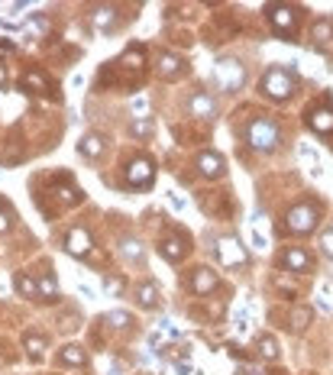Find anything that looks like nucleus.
Wrapping results in <instances>:
<instances>
[{"mask_svg": "<svg viewBox=\"0 0 333 375\" xmlns=\"http://www.w3.org/2000/svg\"><path fill=\"white\" fill-rule=\"evenodd\" d=\"M298 87H301V81H298V75H294L291 68H285V65H272L269 72L262 75V81H259V94L275 100V104H285Z\"/></svg>", "mask_w": 333, "mask_h": 375, "instance_id": "nucleus-1", "label": "nucleus"}, {"mask_svg": "<svg viewBox=\"0 0 333 375\" xmlns=\"http://www.w3.org/2000/svg\"><path fill=\"white\" fill-rule=\"evenodd\" d=\"M266 20H269L272 32L281 39H298V26H301V10L291 3H269L266 7Z\"/></svg>", "mask_w": 333, "mask_h": 375, "instance_id": "nucleus-2", "label": "nucleus"}, {"mask_svg": "<svg viewBox=\"0 0 333 375\" xmlns=\"http://www.w3.org/2000/svg\"><path fill=\"white\" fill-rule=\"evenodd\" d=\"M246 140H249V146H253L256 152H275V149H279V142H281V129H279L275 120L256 117L253 123H249V129H246Z\"/></svg>", "mask_w": 333, "mask_h": 375, "instance_id": "nucleus-3", "label": "nucleus"}, {"mask_svg": "<svg viewBox=\"0 0 333 375\" xmlns=\"http://www.w3.org/2000/svg\"><path fill=\"white\" fill-rule=\"evenodd\" d=\"M285 224H288L291 233H298V236L314 233L317 224H321V204H314V201L294 204V207L288 211V217H285Z\"/></svg>", "mask_w": 333, "mask_h": 375, "instance_id": "nucleus-4", "label": "nucleus"}, {"mask_svg": "<svg viewBox=\"0 0 333 375\" xmlns=\"http://www.w3.org/2000/svg\"><path fill=\"white\" fill-rule=\"evenodd\" d=\"M214 75H217V85H220V91H226V94H237L239 87L246 85V68H243V62H239V58H220Z\"/></svg>", "mask_w": 333, "mask_h": 375, "instance_id": "nucleus-5", "label": "nucleus"}, {"mask_svg": "<svg viewBox=\"0 0 333 375\" xmlns=\"http://www.w3.org/2000/svg\"><path fill=\"white\" fill-rule=\"evenodd\" d=\"M214 256L224 268H237L246 262V249L237 236H220V239H214Z\"/></svg>", "mask_w": 333, "mask_h": 375, "instance_id": "nucleus-6", "label": "nucleus"}, {"mask_svg": "<svg viewBox=\"0 0 333 375\" xmlns=\"http://www.w3.org/2000/svg\"><path fill=\"white\" fill-rule=\"evenodd\" d=\"M152 182H155V165H152V159L136 156V159L127 165V188L142 191V188H152Z\"/></svg>", "mask_w": 333, "mask_h": 375, "instance_id": "nucleus-7", "label": "nucleus"}, {"mask_svg": "<svg viewBox=\"0 0 333 375\" xmlns=\"http://www.w3.org/2000/svg\"><path fill=\"white\" fill-rule=\"evenodd\" d=\"M65 249H68V256L87 259L91 249H94V239H91V233H87L85 226H72L68 236H65Z\"/></svg>", "mask_w": 333, "mask_h": 375, "instance_id": "nucleus-8", "label": "nucleus"}, {"mask_svg": "<svg viewBox=\"0 0 333 375\" xmlns=\"http://www.w3.org/2000/svg\"><path fill=\"white\" fill-rule=\"evenodd\" d=\"M194 165H197V172L204 175V178H211V182L226 172L224 156H217L214 149H201V152H197V159H194Z\"/></svg>", "mask_w": 333, "mask_h": 375, "instance_id": "nucleus-9", "label": "nucleus"}, {"mask_svg": "<svg viewBox=\"0 0 333 375\" xmlns=\"http://www.w3.org/2000/svg\"><path fill=\"white\" fill-rule=\"evenodd\" d=\"M188 114L194 120H214L217 117V100L207 91H197V94L188 97Z\"/></svg>", "mask_w": 333, "mask_h": 375, "instance_id": "nucleus-10", "label": "nucleus"}, {"mask_svg": "<svg viewBox=\"0 0 333 375\" xmlns=\"http://www.w3.org/2000/svg\"><path fill=\"white\" fill-rule=\"evenodd\" d=\"M155 72H159V78H165V81H178V78L188 72V62H184L182 55L165 52L159 62H155Z\"/></svg>", "mask_w": 333, "mask_h": 375, "instance_id": "nucleus-11", "label": "nucleus"}, {"mask_svg": "<svg viewBox=\"0 0 333 375\" xmlns=\"http://www.w3.org/2000/svg\"><path fill=\"white\" fill-rule=\"evenodd\" d=\"M159 253H162V259H165V262H182L184 253H188V239H184L178 230H172V233H169L159 243Z\"/></svg>", "mask_w": 333, "mask_h": 375, "instance_id": "nucleus-12", "label": "nucleus"}, {"mask_svg": "<svg viewBox=\"0 0 333 375\" xmlns=\"http://www.w3.org/2000/svg\"><path fill=\"white\" fill-rule=\"evenodd\" d=\"M217 285H220V275H217L214 268L201 266V268H194V272H191V291H194V294H201V298H204V294H211Z\"/></svg>", "mask_w": 333, "mask_h": 375, "instance_id": "nucleus-13", "label": "nucleus"}, {"mask_svg": "<svg viewBox=\"0 0 333 375\" xmlns=\"http://www.w3.org/2000/svg\"><path fill=\"white\" fill-rule=\"evenodd\" d=\"M117 253L127 259V262H133V266H146V246H142L136 236H120Z\"/></svg>", "mask_w": 333, "mask_h": 375, "instance_id": "nucleus-14", "label": "nucleus"}, {"mask_svg": "<svg viewBox=\"0 0 333 375\" xmlns=\"http://www.w3.org/2000/svg\"><path fill=\"white\" fill-rule=\"evenodd\" d=\"M308 127L314 133H321V136H330L333 133V104H321V107H314L308 114Z\"/></svg>", "mask_w": 333, "mask_h": 375, "instance_id": "nucleus-15", "label": "nucleus"}, {"mask_svg": "<svg viewBox=\"0 0 333 375\" xmlns=\"http://www.w3.org/2000/svg\"><path fill=\"white\" fill-rule=\"evenodd\" d=\"M78 152H81L85 159L97 162L104 152H107V140H104L100 133H85V136H81V142H78Z\"/></svg>", "mask_w": 333, "mask_h": 375, "instance_id": "nucleus-16", "label": "nucleus"}, {"mask_svg": "<svg viewBox=\"0 0 333 375\" xmlns=\"http://www.w3.org/2000/svg\"><path fill=\"white\" fill-rule=\"evenodd\" d=\"M136 304H140L142 311H155L159 308V285L152 279H142L136 285Z\"/></svg>", "mask_w": 333, "mask_h": 375, "instance_id": "nucleus-17", "label": "nucleus"}, {"mask_svg": "<svg viewBox=\"0 0 333 375\" xmlns=\"http://www.w3.org/2000/svg\"><path fill=\"white\" fill-rule=\"evenodd\" d=\"M281 268H288V272H304V268H311L308 249H285V253H281Z\"/></svg>", "mask_w": 333, "mask_h": 375, "instance_id": "nucleus-18", "label": "nucleus"}, {"mask_svg": "<svg viewBox=\"0 0 333 375\" xmlns=\"http://www.w3.org/2000/svg\"><path fill=\"white\" fill-rule=\"evenodd\" d=\"M91 23H94V30L110 32L117 26V7H94L91 10Z\"/></svg>", "mask_w": 333, "mask_h": 375, "instance_id": "nucleus-19", "label": "nucleus"}, {"mask_svg": "<svg viewBox=\"0 0 333 375\" xmlns=\"http://www.w3.org/2000/svg\"><path fill=\"white\" fill-rule=\"evenodd\" d=\"M39 301H45V304H55L58 301V281H55L52 272H45V275H39Z\"/></svg>", "mask_w": 333, "mask_h": 375, "instance_id": "nucleus-20", "label": "nucleus"}, {"mask_svg": "<svg viewBox=\"0 0 333 375\" xmlns=\"http://www.w3.org/2000/svg\"><path fill=\"white\" fill-rule=\"evenodd\" d=\"M23 350H26L32 359H43V353L49 350V340H45L43 333H26V336H23Z\"/></svg>", "mask_w": 333, "mask_h": 375, "instance_id": "nucleus-21", "label": "nucleus"}, {"mask_svg": "<svg viewBox=\"0 0 333 375\" xmlns=\"http://www.w3.org/2000/svg\"><path fill=\"white\" fill-rule=\"evenodd\" d=\"M85 363H87V353L81 350V346H75V343L62 346V353H58V365H75V369H78V365H85Z\"/></svg>", "mask_w": 333, "mask_h": 375, "instance_id": "nucleus-22", "label": "nucleus"}, {"mask_svg": "<svg viewBox=\"0 0 333 375\" xmlns=\"http://www.w3.org/2000/svg\"><path fill=\"white\" fill-rule=\"evenodd\" d=\"M13 285L20 288V294H23V298L39 301V285H36V281H32L30 275H26V272H17V275H13Z\"/></svg>", "mask_w": 333, "mask_h": 375, "instance_id": "nucleus-23", "label": "nucleus"}, {"mask_svg": "<svg viewBox=\"0 0 333 375\" xmlns=\"http://www.w3.org/2000/svg\"><path fill=\"white\" fill-rule=\"evenodd\" d=\"M308 323H311V308H304V304L291 308V314H288V327H291V330H294V333L308 330Z\"/></svg>", "mask_w": 333, "mask_h": 375, "instance_id": "nucleus-24", "label": "nucleus"}, {"mask_svg": "<svg viewBox=\"0 0 333 375\" xmlns=\"http://www.w3.org/2000/svg\"><path fill=\"white\" fill-rule=\"evenodd\" d=\"M311 39L321 45V49H323L327 43H333V23H330V20H317V23L311 26Z\"/></svg>", "mask_w": 333, "mask_h": 375, "instance_id": "nucleus-25", "label": "nucleus"}, {"mask_svg": "<svg viewBox=\"0 0 333 375\" xmlns=\"http://www.w3.org/2000/svg\"><path fill=\"white\" fill-rule=\"evenodd\" d=\"M152 133H155V123L149 117H136L129 123V136H136V140H152Z\"/></svg>", "mask_w": 333, "mask_h": 375, "instance_id": "nucleus-26", "label": "nucleus"}, {"mask_svg": "<svg viewBox=\"0 0 333 375\" xmlns=\"http://www.w3.org/2000/svg\"><path fill=\"white\" fill-rule=\"evenodd\" d=\"M256 350H259V356H262V359H279V356H281V346H279V340H275V336H259Z\"/></svg>", "mask_w": 333, "mask_h": 375, "instance_id": "nucleus-27", "label": "nucleus"}, {"mask_svg": "<svg viewBox=\"0 0 333 375\" xmlns=\"http://www.w3.org/2000/svg\"><path fill=\"white\" fill-rule=\"evenodd\" d=\"M23 87H26V91H49V78H45L43 72L32 68V72L23 75Z\"/></svg>", "mask_w": 333, "mask_h": 375, "instance_id": "nucleus-28", "label": "nucleus"}, {"mask_svg": "<svg viewBox=\"0 0 333 375\" xmlns=\"http://www.w3.org/2000/svg\"><path fill=\"white\" fill-rule=\"evenodd\" d=\"M107 323H114L117 330H129V327H136V321H133V314H127V311H110L107 317H104Z\"/></svg>", "mask_w": 333, "mask_h": 375, "instance_id": "nucleus-29", "label": "nucleus"}, {"mask_svg": "<svg viewBox=\"0 0 333 375\" xmlns=\"http://www.w3.org/2000/svg\"><path fill=\"white\" fill-rule=\"evenodd\" d=\"M13 220H17V214H10V211L3 207V201H0V233H7L13 226Z\"/></svg>", "mask_w": 333, "mask_h": 375, "instance_id": "nucleus-30", "label": "nucleus"}, {"mask_svg": "<svg viewBox=\"0 0 333 375\" xmlns=\"http://www.w3.org/2000/svg\"><path fill=\"white\" fill-rule=\"evenodd\" d=\"M58 327H62V330H78V327H81V317H78L75 311L68 314V317L62 314V321H58Z\"/></svg>", "mask_w": 333, "mask_h": 375, "instance_id": "nucleus-31", "label": "nucleus"}, {"mask_svg": "<svg viewBox=\"0 0 333 375\" xmlns=\"http://www.w3.org/2000/svg\"><path fill=\"white\" fill-rule=\"evenodd\" d=\"M30 30L32 32H49V20H45L43 13H36V17L30 20Z\"/></svg>", "mask_w": 333, "mask_h": 375, "instance_id": "nucleus-32", "label": "nucleus"}, {"mask_svg": "<svg viewBox=\"0 0 333 375\" xmlns=\"http://www.w3.org/2000/svg\"><path fill=\"white\" fill-rule=\"evenodd\" d=\"M323 253H327V256L333 259V226L327 230V233H323Z\"/></svg>", "mask_w": 333, "mask_h": 375, "instance_id": "nucleus-33", "label": "nucleus"}, {"mask_svg": "<svg viewBox=\"0 0 333 375\" xmlns=\"http://www.w3.org/2000/svg\"><path fill=\"white\" fill-rule=\"evenodd\" d=\"M107 291L110 294H123V279H107Z\"/></svg>", "mask_w": 333, "mask_h": 375, "instance_id": "nucleus-34", "label": "nucleus"}, {"mask_svg": "<svg viewBox=\"0 0 333 375\" xmlns=\"http://www.w3.org/2000/svg\"><path fill=\"white\" fill-rule=\"evenodd\" d=\"M146 107H149V104H146V97H136V100H133V110H136V114H146Z\"/></svg>", "mask_w": 333, "mask_h": 375, "instance_id": "nucleus-35", "label": "nucleus"}, {"mask_svg": "<svg viewBox=\"0 0 333 375\" xmlns=\"http://www.w3.org/2000/svg\"><path fill=\"white\" fill-rule=\"evenodd\" d=\"M279 288H281V291H294V285H291L288 279H279Z\"/></svg>", "mask_w": 333, "mask_h": 375, "instance_id": "nucleus-36", "label": "nucleus"}, {"mask_svg": "<svg viewBox=\"0 0 333 375\" xmlns=\"http://www.w3.org/2000/svg\"><path fill=\"white\" fill-rule=\"evenodd\" d=\"M7 85V65H0V87Z\"/></svg>", "mask_w": 333, "mask_h": 375, "instance_id": "nucleus-37", "label": "nucleus"}]
</instances>
